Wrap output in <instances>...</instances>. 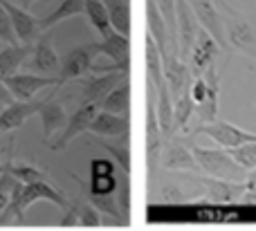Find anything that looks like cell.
Instances as JSON below:
<instances>
[{
    "label": "cell",
    "instance_id": "19",
    "mask_svg": "<svg viewBox=\"0 0 256 231\" xmlns=\"http://www.w3.org/2000/svg\"><path fill=\"white\" fill-rule=\"evenodd\" d=\"M164 151V169H171V171H196L198 164L194 160V153L186 144H182V139H176L173 137L171 142L166 144Z\"/></svg>",
    "mask_w": 256,
    "mask_h": 231
},
{
    "label": "cell",
    "instance_id": "18",
    "mask_svg": "<svg viewBox=\"0 0 256 231\" xmlns=\"http://www.w3.org/2000/svg\"><path fill=\"white\" fill-rule=\"evenodd\" d=\"M162 148H164V135H162V130H160L155 106L148 103V110H146V160H148L150 171L162 160Z\"/></svg>",
    "mask_w": 256,
    "mask_h": 231
},
{
    "label": "cell",
    "instance_id": "6",
    "mask_svg": "<svg viewBox=\"0 0 256 231\" xmlns=\"http://www.w3.org/2000/svg\"><path fill=\"white\" fill-rule=\"evenodd\" d=\"M126 79H128V70L90 72L88 76L81 79V103H99L110 90H115Z\"/></svg>",
    "mask_w": 256,
    "mask_h": 231
},
{
    "label": "cell",
    "instance_id": "21",
    "mask_svg": "<svg viewBox=\"0 0 256 231\" xmlns=\"http://www.w3.org/2000/svg\"><path fill=\"white\" fill-rule=\"evenodd\" d=\"M146 27H148L146 34L158 45L160 54H162V61H164V56L168 54V29H166V22H164L162 13L155 7L153 0H146Z\"/></svg>",
    "mask_w": 256,
    "mask_h": 231
},
{
    "label": "cell",
    "instance_id": "43",
    "mask_svg": "<svg viewBox=\"0 0 256 231\" xmlns=\"http://www.w3.org/2000/svg\"><path fill=\"white\" fill-rule=\"evenodd\" d=\"M0 173H2V160H0Z\"/></svg>",
    "mask_w": 256,
    "mask_h": 231
},
{
    "label": "cell",
    "instance_id": "2",
    "mask_svg": "<svg viewBox=\"0 0 256 231\" xmlns=\"http://www.w3.org/2000/svg\"><path fill=\"white\" fill-rule=\"evenodd\" d=\"M194 160L198 169L209 173L216 180H225V182H245L248 180V171H243L234 160H232L230 151L225 148H202L194 146Z\"/></svg>",
    "mask_w": 256,
    "mask_h": 231
},
{
    "label": "cell",
    "instance_id": "34",
    "mask_svg": "<svg viewBox=\"0 0 256 231\" xmlns=\"http://www.w3.org/2000/svg\"><path fill=\"white\" fill-rule=\"evenodd\" d=\"M12 173H14V178H16L18 182H22V184H36V182H45V180H48L43 171H38L36 166H32V164L14 166Z\"/></svg>",
    "mask_w": 256,
    "mask_h": 231
},
{
    "label": "cell",
    "instance_id": "12",
    "mask_svg": "<svg viewBox=\"0 0 256 231\" xmlns=\"http://www.w3.org/2000/svg\"><path fill=\"white\" fill-rule=\"evenodd\" d=\"M176 22H178V54L186 63V56L191 52V45L196 40L200 25L194 16V9L186 0H176Z\"/></svg>",
    "mask_w": 256,
    "mask_h": 231
},
{
    "label": "cell",
    "instance_id": "28",
    "mask_svg": "<svg viewBox=\"0 0 256 231\" xmlns=\"http://www.w3.org/2000/svg\"><path fill=\"white\" fill-rule=\"evenodd\" d=\"M84 13L88 16L90 25L97 29V34L102 36V38L112 31L110 18H108V9H106V2H104V0H86Z\"/></svg>",
    "mask_w": 256,
    "mask_h": 231
},
{
    "label": "cell",
    "instance_id": "39",
    "mask_svg": "<svg viewBox=\"0 0 256 231\" xmlns=\"http://www.w3.org/2000/svg\"><path fill=\"white\" fill-rule=\"evenodd\" d=\"M9 103H14V97L7 90V85L2 83V79H0V110H2L4 106H9Z\"/></svg>",
    "mask_w": 256,
    "mask_h": 231
},
{
    "label": "cell",
    "instance_id": "17",
    "mask_svg": "<svg viewBox=\"0 0 256 231\" xmlns=\"http://www.w3.org/2000/svg\"><path fill=\"white\" fill-rule=\"evenodd\" d=\"M54 94H56V90H52V94L45 99V103L40 106V110H38L40 126H43V142L45 144L50 142L52 133L63 130V128H66V124H68L66 108H63L61 101H56V99H54Z\"/></svg>",
    "mask_w": 256,
    "mask_h": 231
},
{
    "label": "cell",
    "instance_id": "45",
    "mask_svg": "<svg viewBox=\"0 0 256 231\" xmlns=\"http://www.w3.org/2000/svg\"><path fill=\"white\" fill-rule=\"evenodd\" d=\"M214 2H218V0H214Z\"/></svg>",
    "mask_w": 256,
    "mask_h": 231
},
{
    "label": "cell",
    "instance_id": "10",
    "mask_svg": "<svg viewBox=\"0 0 256 231\" xmlns=\"http://www.w3.org/2000/svg\"><path fill=\"white\" fill-rule=\"evenodd\" d=\"M0 4L7 9L9 18H12L16 38L20 40L22 45H34L36 40H38V36L43 34V29H40V18H36L34 13H30L27 9L18 7V4H14V2H9V0H0Z\"/></svg>",
    "mask_w": 256,
    "mask_h": 231
},
{
    "label": "cell",
    "instance_id": "44",
    "mask_svg": "<svg viewBox=\"0 0 256 231\" xmlns=\"http://www.w3.org/2000/svg\"><path fill=\"white\" fill-rule=\"evenodd\" d=\"M254 108H256V101H254Z\"/></svg>",
    "mask_w": 256,
    "mask_h": 231
},
{
    "label": "cell",
    "instance_id": "30",
    "mask_svg": "<svg viewBox=\"0 0 256 231\" xmlns=\"http://www.w3.org/2000/svg\"><path fill=\"white\" fill-rule=\"evenodd\" d=\"M204 189L209 191V196L214 200H232L234 196H240L245 191V184H236V182H225V180H198Z\"/></svg>",
    "mask_w": 256,
    "mask_h": 231
},
{
    "label": "cell",
    "instance_id": "24",
    "mask_svg": "<svg viewBox=\"0 0 256 231\" xmlns=\"http://www.w3.org/2000/svg\"><path fill=\"white\" fill-rule=\"evenodd\" d=\"M128 106H130V83H128V79L122 81L115 90H110V92L99 101V110L112 112V115H126Z\"/></svg>",
    "mask_w": 256,
    "mask_h": 231
},
{
    "label": "cell",
    "instance_id": "42",
    "mask_svg": "<svg viewBox=\"0 0 256 231\" xmlns=\"http://www.w3.org/2000/svg\"><path fill=\"white\" fill-rule=\"evenodd\" d=\"M34 2H36V0H20V7H22V9H27V7H32Z\"/></svg>",
    "mask_w": 256,
    "mask_h": 231
},
{
    "label": "cell",
    "instance_id": "38",
    "mask_svg": "<svg viewBox=\"0 0 256 231\" xmlns=\"http://www.w3.org/2000/svg\"><path fill=\"white\" fill-rule=\"evenodd\" d=\"M61 227H79V209H76V202H70V207L66 209L61 218Z\"/></svg>",
    "mask_w": 256,
    "mask_h": 231
},
{
    "label": "cell",
    "instance_id": "9",
    "mask_svg": "<svg viewBox=\"0 0 256 231\" xmlns=\"http://www.w3.org/2000/svg\"><path fill=\"white\" fill-rule=\"evenodd\" d=\"M30 70H34V74H43V76H56L61 61H58V54L54 49V40L52 34L43 31L38 36V40L32 47V61L27 63Z\"/></svg>",
    "mask_w": 256,
    "mask_h": 231
},
{
    "label": "cell",
    "instance_id": "20",
    "mask_svg": "<svg viewBox=\"0 0 256 231\" xmlns=\"http://www.w3.org/2000/svg\"><path fill=\"white\" fill-rule=\"evenodd\" d=\"M88 133L97 137H126L128 133V119L126 115H112V112L99 110L97 117L92 119Z\"/></svg>",
    "mask_w": 256,
    "mask_h": 231
},
{
    "label": "cell",
    "instance_id": "37",
    "mask_svg": "<svg viewBox=\"0 0 256 231\" xmlns=\"http://www.w3.org/2000/svg\"><path fill=\"white\" fill-rule=\"evenodd\" d=\"M104 175H115V162L112 160L90 162V178H104Z\"/></svg>",
    "mask_w": 256,
    "mask_h": 231
},
{
    "label": "cell",
    "instance_id": "16",
    "mask_svg": "<svg viewBox=\"0 0 256 231\" xmlns=\"http://www.w3.org/2000/svg\"><path fill=\"white\" fill-rule=\"evenodd\" d=\"M97 47L99 54H106L110 58L112 65L122 67V70H130V38L128 36L110 31L102 40H97Z\"/></svg>",
    "mask_w": 256,
    "mask_h": 231
},
{
    "label": "cell",
    "instance_id": "33",
    "mask_svg": "<svg viewBox=\"0 0 256 231\" xmlns=\"http://www.w3.org/2000/svg\"><path fill=\"white\" fill-rule=\"evenodd\" d=\"M230 155L243 171H248V173L256 171V142L245 144V146H238V148H232Z\"/></svg>",
    "mask_w": 256,
    "mask_h": 231
},
{
    "label": "cell",
    "instance_id": "23",
    "mask_svg": "<svg viewBox=\"0 0 256 231\" xmlns=\"http://www.w3.org/2000/svg\"><path fill=\"white\" fill-rule=\"evenodd\" d=\"M158 92V103H155V115H158V124H160V130L162 135H171V128H173V99H171V92H168V85L166 81L155 88Z\"/></svg>",
    "mask_w": 256,
    "mask_h": 231
},
{
    "label": "cell",
    "instance_id": "26",
    "mask_svg": "<svg viewBox=\"0 0 256 231\" xmlns=\"http://www.w3.org/2000/svg\"><path fill=\"white\" fill-rule=\"evenodd\" d=\"M84 4H86V0H61V4H58L52 13L40 18V29L48 31L50 27L58 25V22L68 20V18L81 16V13H84Z\"/></svg>",
    "mask_w": 256,
    "mask_h": 231
},
{
    "label": "cell",
    "instance_id": "25",
    "mask_svg": "<svg viewBox=\"0 0 256 231\" xmlns=\"http://www.w3.org/2000/svg\"><path fill=\"white\" fill-rule=\"evenodd\" d=\"M144 58H146V76H148V88H158L164 81V63H162V54H160L158 45L150 40V36L146 34L144 40Z\"/></svg>",
    "mask_w": 256,
    "mask_h": 231
},
{
    "label": "cell",
    "instance_id": "29",
    "mask_svg": "<svg viewBox=\"0 0 256 231\" xmlns=\"http://www.w3.org/2000/svg\"><path fill=\"white\" fill-rule=\"evenodd\" d=\"M196 112V103L191 99L189 92H184L182 97H178L173 101V128H171V135L176 133H184L189 128V121Z\"/></svg>",
    "mask_w": 256,
    "mask_h": 231
},
{
    "label": "cell",
    "instance_id": "4",
    "mask_svg": "<svg viewBox=\"0 0 256 231\" xmlns=\"http://www.w3.org/2000/svg\"><path fill=\"white\" fill-rule=\"evenodd\" d=\"M189 7L194 9V16L198 20L200 29H204L214 40L218 43V47L227 54V61L232 58V49L227 45V38H225V25H222V16L218 11L216 2L214 0H186Z\"/></svg>",
    "mask_w": 256,
    "mask_h": 231
},
{
    "label": "cell",
    "instance_id": "31",
    "mask_svg": "<svg viewBox=\"0 0 256 231\" xmlns=\"http://www.w3.org/2000/svg\"><path fill=\"white\" fill-rule=\"evenodd\" d=\"M72 178L76 180V182L84 187V191L86 193H90V196H115V191H117V178L115 175H104V178H90V182L88 184H84L76 175H72Z\"/></svg>",
    "mask_w": 256,
    "mask_h": 231
},
{
    "label": "cell",
    "instance_id": "15",
    "mask_svg": "<svg viewBox=\"0 0 256 231\" xmlns=\"http://www.w3.org/2000/svg\"><path fill=\"white\" fill-rule=\"evenodd\" d=\"M45 103V99L40 101H14L9 106H4L0 110V133H12V130L20 128L32 115H38L40 106Z\"/></svg>",
    "mask_w": 256,
    "mask_h": 231
},
{
    "label": "cell",
    "instance_id": "3",
    "mask_svg": "<svg viewBox=\"0 0 256 231\" xmlns=\"http://www.w3.org/2000/svg\"><path fill=\"white\" fill-rule=\"evenodd\" d=\"M97 54H99L97 40L72 47L70 52L63 56L61 67H58V74H56V85H54L52 90L58 92V88H63V85L70 83V81H79V79H84V76H88L94 67Z\"/></svg>",
    "mask_w": 256,
    "mask_h": 231
},
{
    "label": "cell",
    "instance_id": "22",
    "mask_svg": "<svg viewBox=\"0 0 256 231\" xmlns=\"http://www.w3.org/2000/svg\"><path fill=\"white\" fill-rule=\"evenodd\" d=\"M32 47L34 45H7L4 49H0V79L16 74V70L27 61V56H32Z\"/></svg>",
    "mask_w": 256,
    "mask_h": 231
},
{
    "label": "cell",
    "instance_id": "1",
    "mask_svg": "<svg viewBox=\"0 0 256 231\" xmlns=\"http://www.w3.org/2000/svg\"><path fill=\"white\" fill-rule=\"evenodd\" d=\"M216 7L222 16L225 38L230 49L232 52H240L243 56H250L252 61H256V25L243 11L232 7L227 0H218Z\"/></svg>",
    "mask_w": 256,
    "mask_h": 231
},
{
    "label": "cell",
    "instance_id": "32",
    "mask_svg": "<svg viewBox=\"0 0 256 231\" xmlns=\"http://www.w3.org/2000/svg\"><path fill=\"white\" fill-rule=\"evenodd\" d=\"M99 146H102L104 151L110 153L112 160L117 162V166H120V169L124 171V175H130V148H128V144H126V142H122V144L99 142Z\"/></svg>",
    "mask_w": 256,
    "mask_h": 231
},
{
    "label": "cell",
    "instance_id": "8",
    "mask_svg": "<svg viewBox=\"0 0 256 231\" xmlns=\"http://www.w3.org/2000/svg\"><path fill=\"white\" fill-rule=\"evenodd\" d=\"M2 83L7 85V90L12 92L14 101H32L34 94L43 88H54L56 85V76H43L34 74V72H22V74H12L4 76Z\"/></svg>",
    "mask_w": 256,
    "mask_h": 231
},
{
    "label": "cell",
    "instance_id": "14",
    "mask_svg": "<svg viewBox=\"0 0 256 231\" xmlns=\"http://www.w3.org/2000/svg\"><path fill=\"white\" fill-rule=\"evenodd\" d=\"M204 83H207V97H204L202 103L196 106V115H198L200 124H212L216 121L218 115V97H220V70L218 65H209L202 74Z\"/></svg>",
    "mask_w": 256,
    "mask_h": 231
},
{
    "label": "cell",
    "instance_id": "11",
    "mask_svg": "<svg viewBox=\"0 0 256 231\" xmlns=\"http://www.w3.org/2000/svg\"><path fill=\"white\" fill-rule=\"evenodd\" d=\"M218 52H220V47H218L216 40H214L204 29H198L194 45H191V52H189L191 76H194V79L202 76L204 70H207L209 65H214V63H216Z\"/></svg>",
    "mask_w": 256,
    "mask_h": 231
},
{
    "label": "cell",
    "instance_id": "35",
    "mask_svg": "<svg viewBox=\"0 0 256 231\" xmlns=\"http://www.w3.org/2000/svg\"><path fill=\"white\" fill-rule=\"evenodd\" d=\"M76 209H79V225L81 227H99V225H102V214H99L88 200L76 202Z\"/></svg>",
    "mask_w": 256,
    "mask_h": 231
},
{
    "label": "cell",
    "instance_id": "41",
    "mask_svg": "<svg viewBox=\"0 0 256 231\" xmlns=\"http://www.w3.org/2000/svg\"><path fill=\"white\" fill-rule=\"evenodd\" d=\"M7 205H9V196L7 193H0V216H2V211H4Z\"/></svg>",
    "mask_w": 256,
    "mask_h": 231
},
{
    "label": "cell",
    "instance_id": "13",
    "mask_svg": "<svg viewBox=\"0 0 256 231\" xmlns=\"http://www.w3.org/2000/svg\"><path fill=\"white\" fill-rule=\"evenodd\" d=\"M162 63H164V81H166V85H168L171 99L176 101L178 97L189 92L191 79H194V76H191L189 65H186L178 54H166Z\"/></svg>",
    "mask_w": 256,
    "mask_h": 231
},
{
    "label": "cell",
    "instance_id": "27",
    "mask_svg": "<svg viewBox=\"0 0 256 231\" xmlns=\"http://www.w3.org/2000/svg\"><path fill=\"white\" fill-rule=\"evenodd\" d=\"M104 2H106L112 31L128 36L130 34V7H128V0H104Z\"/></svg>",
    "mask_w": 256,
    "mask_h": 231
},
{
    "label": "cell",
    "instance_id": "7",
    "mask_svg": "<svg viewBox=\"0 0 256 231\" xmlns=\"http://www.w3.org/2000/svg\"><path fill=\"white\" fill-rule=\"evenodd\" d=\"M97 112H99V103H81V106L68 117V124H66V128H63L61 137H58L56 142H48L45 146H48L50 151H63L74 137L88 133L92 119L97 117Z\"/></svg>",
    "mask_w": 256,
    "mask_h": 231
},
{
    "label": "cell",
    "instance_id": "40",
    "mask_svg": "<svg viewBox=\"0 0 256 231\" xmlns=\"http://www.w3.org/2000/svg\"><path fill=\"white\" fill-rule=\"evenodd\" d=\"M245 189H250V191H256V171L248 175V180H245Z\"/></svg>",
    "mask_w": 256,
    "mask_h": 231
},
{
    "label": "cell",
    "instance_id": "5",
    "mask_svg": "<svg viewBox=\"0 0 256 231\" xmlns=\"http://www.w3.org/2000/svg\"><path fill=\"white\" fill-rule=\"evenodd\" d=\"M196 135H207L212 142H216L225 151L256 142V133H250V130L238 128V126L230 124V121H222V119H216L212 124H200Z\"/></svg>",
    "mask_w": 256,
    "mask_h": 231
},
{
    "label": "cell",
    "instance_id": "36",
    "mask_svg": "<svg viewBox=\"0 0 256 231\" xmlns=\"http://www.w3.org/2000/svg\"><path fill=\"white\" fill-rule=\"evenodd\" d=\"M0 40H4L7 45H18V38L14 34V25H12V18H9L7 9L0 4Z\"/></svg>",
    "mask_w": 256,
    "mask_h": 231
}]
</instances>
